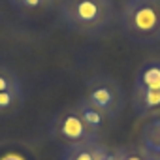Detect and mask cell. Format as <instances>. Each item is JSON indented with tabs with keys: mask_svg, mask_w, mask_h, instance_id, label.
Instances as JSON below:
<instances>
[{
	"mask_svg": "<svg viewBox=\"0 0 160 160\" xmlns=\"http://www.w3.org/2000/svg\"><path fill=\"white\" fill-rule=\"evenodd\" d=\"M23 108V87L0 92V117L15 115Z\"/></svg>",
	"mask_w": 160,
	"mask_h": 160,
	"instance_id": "obj_10",
	"label": "cell"
},
{
	"mask_svg": "<svg viewBox=\"0 0 160 160\" xmlns=\"http://www.w3.org/2000/svg\"><path fill=\"white\" fill-rule=\"evenodd\" d=\"M15 8H23V10H36V8H45L55 4L57 0H10Z\"/></svg>",
	"mask_w": 160,
	"mask_h": 160,
	"instance_id": "obj_13",
	"label": "cell"
},
{
	"mask_svg": "<svg viewBox=\"0 0 160 160\" xmlns=\"http://www.w3.org/2000/svg\"><path fill=\"white\" fill-rule=\"evenodd\" d=\"M132 102H134V111L141 117L160 111V91H134Z\"/></svg>",
	"mask_w": 160,
	"mask_h": 160,
	"instance_id": "obj_8",
	"label": "cell"
},
{
	"mask_svg": "<svg viewBox=\"0 0 160 160\" xmlns=\"http://www.w3.org/2000/svg\"><path fill=\"white\" fill-rule=\"evenodd\" d=\"M154 158H158V160H160V149H158V152L154 154Z\"/></svg>",
	"mask_w": 160,
	"mask_h": 160,
	"instance_id": "obj_16",
	"label": "cell"
},
{
	"mask_svg": "<svg viewBox=\"0 0 160 160\" xmlns=\"http://www.w3.org/2000/svg\"><path fill=\"white\" fill-rule=\"evenodd\" d=\"M75 108H77L79 115H81V119H83L87 130L91 132V136H92L94 139H98V136L102 134V130H104V126H106L108 117H106L98 108H94L92 104H89L85 98L79 100V102L75 104Z\"/></svg>",
	"mask_w": 160,
	"mask_h": 160,
	"instance_id": "obj_5",
	"label": "cell"
},
{
	"mask_svg": "<svg viewBox=\"0 0 160 160\" xmlns=\"http://www.w3.org/2000/svg\"><path fill=\"white\" fill-rule=\"evenodd\" d=\"M89 104L98 108L108 119H115L124 109V91L109 75H96L85 87V96Z\"/></svg>",
	"mask_w": 160,
	"mask_h": 160,
	"instance_id": "obj_3",
	"label": "cell"
},
{
	"mask_svg": "<svg viewBox=\"0 0 160 160\" xmlns=\"http://www.w3.org/2000/svg\"><path fill=\"white\" fill-rule=\"evenodd\" d=\"M49 130L57 141H62L68 147L75 145V143H81V141L94 139L91 136V132L87 130V126H85V122H83V119H81L75 106H68V108L60 109L53 117Z\"/></svg>",
	"mask_w": 160,
	"mask_h": 160,
	"instance_id": "obj_4",
	"label": "cell"
},
{
	"mask_svg": "<svg viewBox=\"0 0 160 160\" xmlns=\"http://www.w3.org/2000/svg\"><path fill=\"white\" fill-rule=\"evenodd\" d=\"M0 160H23L19 154H6V156H2Z\"/></svg>",
	"mask_w": 160,
	"mask_h": 160,
	"instance_id": "obj_15",
	"label": "cell"
},
{
	"mask_svg": "<svg viewBox=\"0 0 160 160\" xmlns=\"http://www.w3.org/2000/svg\"><path fill=\"white\" fill-rule=\"evenodd\" d=\"M98 139H89V141H81L70 145L62 156V160H98V151H100Z\"/></svg>",
	"mask_w": 160,
	"mask_h": 160,
	"instance_id": "obj_9",
	"label": "cell"
},
{
	"mask_svg": "<svg viewBox=\"0 0 160 160\" xmlns=\"http://www.w3.org/2000/svg\"><path fill=\"white\" fill-rule=\"evenodd\" d=\"M115 15L113 0H62L60 17L64 25L85 36L104 32Z\"/></svg>",
	"mask_w": 160,
	"mask_h": 160,
	"instance_id": "obj_1",
	"label": "cell"
},
{
	"mask_svg": "<svg viewBox=\"0 0 160 160\" xmlns=\"http://www.w3.org/2000/svg\"><path fill=\"white\" fill-rule=\"evenodd\" d=\"M139 147L149 154H156L160 149V115L151 117L139 130Z\"/></svg>",
	"mask_w": 160,
	"mask_h": 160,
	"instance_id": "obj_7",
	"label": "cell"
},
{
	"mask_svg": "<svg viewBox=\"0 0 160 160\" xmlns=\"http://www.w3.org/2000/svg\"><path fill=\"white\" fill-rule=\"evenodd\" d=\"M134 91H160V60H147L136 73Z\"/></svg>",
	"mask_w": 160,
	"mask_h": 160,
	"instance_id": "obj_6",
	"label": "cell"
},
{
	"mask_svg": "<svg viewBox=\"0 0 160 160\" xmlns=\"http://www.w3.org/2000/svg\"><path fill=\"white\" fill-rule=\"evenodd\" d=\"M121 27L132 42H160V0H126Z\"/></svg>",
	"mask_w": 160,
	"mask_h": 160,
	"instance_id": "obj_2",
	"label": "cell"
},
{
	"mask_svg": "<svg viewBox=\"0 0 160 160\" xmlns=\"http://www.w3.org/2000/svg\"><path fill=\"white\" fill-rule=\"evenodd\" d=\"M98 160H119V151L117 149H109L106 145H100Z\"/></svg>",
	"mask_w": 160,
	"mask_h": 160,
	"instance_id": "obj_14",
	"label": "cell"
},
{
	"mask_svg": "<svg viewBox=\"0 0 160 160\" xmlns=\"http://www.w3.org/2000/svg\"><path fill=\"white\" fill-rule=\"evenodd\" d=\"M10 89H21V79L12 68L0 64V92Z\"/></svg>",
	"mask_w": 160,
	"mask_h": 160,
	"instance_id": "obj_11",
	"label": "cell"
},
{
	"mask_svg": "<svg viewBox=\"0 0 160 160\" xmlns=\"http://www.w3.org/2000/svg\"><path fill=\"white\" fill-rule=\"evenodd\" d=\"M151 156H152V154H151ZM151 160H158V158H154V156H152V158H151Z\"/></svg>",
	"mask_w": 160,
	"mask_h": 160,
	"instance_id": "obj_17",
	"label": "cell"
},
{
	"mask_svg": "<svg viewBox=\"0 0 160 160\" xmlns=\"http://www.w3.org/2000/svg\"><path fill=\"white\" fill-rule=\"evenodd\" d=\"M119 160H151L152 156L141 147H119Z\"/></svg>",
	"mask_w": 160,
	"mask_h": 160,
	"instance_id": "obj_12",
	"label": "cell"
}]
</instances>
